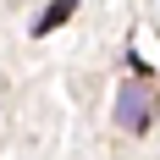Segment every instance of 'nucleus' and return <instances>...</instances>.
<instances>
[{
  "label": "nucleus",
  "instance_id": "1",
  "mask_svg": "<svg viewBox=\"0 0 160 160\" xmlns=\"http://www.w3.org/2000/svg\"><path fill=\"white\" fill-rule=\"evenodd\" d=\"M149 122H155V94H149V83H122L116 88V127L127 132H149Z\"/></svg>",
  "mask_w": 160,
  "mask_h": 160
},
{
  "label": "nucleus",
  "instance_id": "2",
  "mask_svg": "<svg viewBox=\"0 0 160 160\" xmlns=\"http://www.w3.org/2000/svg\"><path fill=\"white\" fill-rule=\"evenodd\" d=\"M72 11H78V0H50V11L39 17V22H33V33L44 39V33H50V28H61V22H66V17H72Z\"/></svg>",
  "mask_w": 160,
  "mask_h": 160
}]
</instances>
